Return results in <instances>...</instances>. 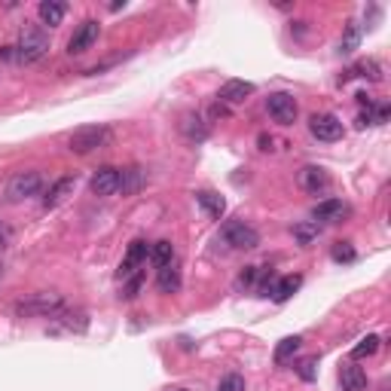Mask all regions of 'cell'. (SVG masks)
<instances>
[{"mask_svg": "<svg viewBox=\"0 0 391 391\" xmlns=\"http://www.w3.org/2000/svg\"><path fill=\"white\" fill-rule=\"evenodd\" d=\"M49 53V34L40 25H25L16 43V58L22 65H37L40 58H46Z\"/></svg>", "mask_w": 391, "mask_h": 391, "instance_id": "obj_1", "label": "cell"}, {"mask_svg": "<svg viewBox=\"0 0 391 391\" xmlns=\"http://www.w3.org/2000/svg\"><path fill=\"white\" fill-rule=\"evenodd\" d=\"M9 235H13V232H9V226H6L4 220H0V251H4L6 245H9Z\"/></svg>", "mask_w": 391, "mask_h": 391, "instance_id": "obj_32", "label": "cell"}, {"mask_svg": "<svg viewBox=\"0 0 391 391\" xmlns=\"http://www.w3.org/2000/svg\"><path fill=\"white\" fill-rule=\"evenodd\" d=\"M309 132H312L318 141L331 144V141H339L346 135V126L339 117H333V113H312V117H309Z\"/></svg>", "mask_w": 391, "mask_h": 391, "instance_id": "obj_7", "label": "cell"}, {"mask_svg": "<svg viewBox=\"0 0 391 391\" xmlns=\"http://www.w3.org/2000/svg\"><path fill=\"white\" fill-rule=\"evenodd\" d=\"M315 367H318V358H306V361L300 364V379L312 382V379H315Z\"/></svg>", "mask_w": 391, "mask_h": 391, "instance_id": "obj_31", "label": "cell"}, {"mask_svg": "<svg viewBox=\"0 0 391 391\" xmlns=\"http://www.w3.org/2000/svg\"><path fill=\"white\" fill-rule=\"evenodd\" d=\"M339 382H343V391H367V373L361 367L348 364V367H343V373H339Z\"/></svg>", "mask_w": 391, "mask_h": 391, "instance_id": "obj_18", "label": "cell"}, {"mask_svg": "<svg viewBox=\"0 0 391 391\" xmlns=\"http://www.w3.org/2000/svg\"><path fill=\"white\" fill-rule=\"evenodd\" d=\"M147 254H150V245L144 242V239L132 242L129 251H126V257H122V263H119V282H129L132 275H138L141 266L147 263Z\"/></svg>", "mask_w": 391, "mask_h": 391, "instance_id": "obj_9", "label": "cell"}, {"mask_svg": "<svg viewBox=\"0 0 391 391\" xmlns=\"http://www.w3.org/2000/svg\"><path fill=\"white\" fill-rule=\"evenodd\" d=\"M260 150H272V138L269 135H260Z\"/></svg>", "mask_w": 391, "mask_h": 391, "instance_id": "obj_33", "label": "cell"}, {"mask_svg": "<svg viewBox=\"0 0 391 391\" xmlns=\"http://www.w3.org/2000/svg\"><path fill=\"white\" fill-rule=\"evenodd\" d=\"M196 202L202 205V211L208 214V218H223V211H226V202L220 199L218 193H211V190H202V193H196Z\"/></svg>", "mask_w": 391, "mask_h": 391, "instance_id": "obj_21", "label": "cell"}, {"mask_svg": "<svg viewBox=\"0 0 391 391\" xmlns=\"http://www.w3.org/2000/svg\"><path fill=\"white\" fill-rule=\"evenodd\" d=\"M254 95V83H245V80H230V83H223L218 98L220 105H242V101H248Z\"/></svg>", "mask_w": 391, "mask_h": 391, "instance_id": "obj_13", "label": "cell"}, {"mask_svg": "<svg viewBox=\"0 0 391 391\" xmlns=\"http://www.w3.org/2000/svg\"><path fill=\"white\" fill-rule=\"evenodd\" d=\"M218 242H223L230 251H254L257 245H260V232L245 220H226L220 226Z\"/></svg>", "mask_w": 391, "mask_h": 391, "instance_id": "obj_2", "label": "cell"}, {"mask_svg": "<svg viewBox=\"0 0 391 391\" xmlns=\"http://www.w3.org/2000/svg\"><path fill=\"white\" fill-rule=\"evenodd\" d=\"M333 260L336 263H352L355 260V248L348 242H336L333 245Z\"/></svg>", "mask_w": 391, "mask_h": 391, "instance_id": "obj_29", "label": "cell"}, {"mask_svg": "<svg viewBox=\"0 0 391 391\" xmlns=\"http://www.w3.org/2000/svg\"><path fill=\"white\" fill-rule=\"evenodd\" d=\"M318 232H321V226H318L315 220H309V223H296L294 226V239L300 242V245H312L318 239Z\"/></svg>", "mask_w": 391, "mask_h": 391, "instance_id": "obj_27", "label": "cell"}, {"mask_svg": "<svg viewBox=\"0 0 391 391\" xmlns=\"http://www.w3.org/2000/svg\"><path fill=\"white\" fill-rule=\"evenodd\" d=\"M37 16H40V22L43 25L55 28V25H61V18L68 16V4L65 0H43V4L37 6Z\"/></svg>", "mask_w": 391, "mask_h": 391, "instance_id": "obj_15", "label": "cell"}, {"mask_svg": "<svg viewBox=\"0 0 391 391\" xmlns=\"http://www.w3.org/2000/svg\"><path fill=\"white\" fill-rule=\"evenodd\" d=\"M218 391H245V379L239 373H230V376H223L220 379V385Z\"/></svg>", "mask_w": 391, "mask_h": 391, "instance_id": "obj_30", "label": "cell"}, {"mask_svg": "<svg viewBox=\"0 0 391 391\" xmlns=\"http://www.w3.org/2000/svg\"><path fill=\"white\" fill-rule=\"evenodd\" d=\"M300 346H303V339H300V336H284L282 343L275 346V355H272V358H275V364H287L296 352H300Z\"/></svg>", "mask_w": 391, "mask_h": 391, "instance_id": "obj_23", "label": "cell"}, {"mask_svg": "<svg viewBox=\"0 0 391 391\" xmlns=\"http://www.w3.org/2000/svg\"><path fill=\"white\" fill-rule=\"evenodd\" d=\"M300 187L306 190V193H312V196H318V193H327V187H331V174H327L321 166H306V168H300Z\"/></svg>", "mask_w": 391, "mask_h": 391, "instance_id": "obj_12", "label": "cell"}, {"mask_svg": "<svg viewBox=\"0 0 391 391\" xmlns=\"http://www.w3.org/2000/svg\"><path fill=\"white\" fill-rule=\"evenodd\" d=\"M74 190H77V181L74 178H58L53 187H49V193L43 196V208H58L68 196H74Z\"/></svg>", "mask_w": 391, "mask_h": 391, "instance_id": "obj_14", "label": "cell"}, {"mask_svg": "<svg viewBox=\"0 0 391 391\" xmlns=\"http://www.w3.org/2000/svg\"><path fill=\"white\" fill-rule=\"evenodd\" d=\"M156 287H159L162 294H178L181 291V269H178V263L156 269Z\"/></svg>", "mask_w": 391, "mask_h": 391, "instance_id": "obj_16", "label": "cell"}, {"mask_svg": "<svg viewBox=\"0 0 391 391\" xmlns=\"http://www.w3.org/2000/svg\"><path fill=\"white\" fill-rule=\"evenodd\" d=\"M181 132L187 135V141H205L208 138V126H205V119L199 113H187V117L181 119Z\"/></svg>", "mask_w": 391, "mask_h": 391, "instance_id": "obj_19", "label": "cell"}, {"mask_svg": "<svg viewBox=\"0 0 391 391\" xmlns=\"http://www.w3.org/2000/svg\"><path fill=\"white\" fill-rule=\"evenodd\" d=\"M144 183H147L144 168H126L122 171V181H119V190H122V196H132V193H138Z\"/></svg>", "mask_w": 391, "mask_h": 391, "instance_id": "obj_22", "label": "cell"}, {"mask_svg": "<svg viewBox=\"0 0 391 391\" xmlns=\"http://www.w3.org/2000/svg\"><path fill=\"white\" fill-rule=\"evenodd\" d=\"M266 110H269V117L279 122V126H294L296 117H300V107H296V98L291 92H272V95L266 98Z\"/></svg>", "mask_w": 391, "mask_h": 391, "instance_id": "obj_6", "label": "cell"}, {"mask_svg": "<svg viewBox=\"0 0 391 391\" xmlns=\"http://www.w3.org/2000/svg\"><path fill=\"white\" fill-rule=\"evenodd\" d=\"M358 43H361V25H358V22H348V28H346L343 40H339V53H343V55L355 53Z\"/></svg>", "mask_w": 391, "mask_h": 391, "instance_id": "obj_26", "label": "cell"}, {"mask_svg": "<svg viewBox=\"0 0 391 391\" xmlns=\"http://www.w3.org/2000/svg\"><path fill=\"white\" fill-rule=\"evenodd\" d=\"M150 263L156 266V269H162V266H171L174 263V245L168 239H159V242H153L150 245Z\"/></svg>", "mask_w": 391, "mask_h": 391, "instance_id": "obj_20", "label": "cell"}, {"mask_svg": "<svg viewBox=\"0 0 391 391\" xmlns=\"http://www.w3.org/2000/svg\"><path fill=\"white\" fill-rule=\"evenodd\" d=\"M348 77H364V80H370V83H379V80H382V68H379V61L370 58V61H361V65H355L343 80H348Z\"/></svg>", "mask_w": 391, "mask_h": 391, "instance_id": "obj_24", "label": "cell"}, {"mask_svg": "<svg viewBox=\"0 0 391 391\" xmlns=\"http://www.w3.org/2000/svg\"><path fill=\"white\" fill-rule=\"evenodd\" d=\"M61 309H65L61 294H34V296H28V300H22V303H16L13 312L18 318H55Z\"/></svg>", "mask_w": 391, "mask_h": 391, "instance_id": "obj_3", "label": "cell"}, {"mask_svg": "<svg viewBox=\"0 0 391 391\" xmlns=\"http://www.w3.org/2000/svg\"><path fill=\"white\" fill-rule=\"evenodd\" d=\"M300 284H303V275H284V279H279L275 287H272V300L275 303H287L296 291H300Z\"/></svg>", "mask_w": 391, "mask_h": 391, "instance_id": "obj_17", "label": "cell"}, {"mask_svg": "<svg viewBox=\"0 0 391 391\" xmlns=\"http://www.w3.org/2000/svg\"><path fill=\"white\" fill-rule=\"evenodd\" d=\"M110 138H113V132L107 126H83L68 138V150L77 153V156H86V153L98 150V147H107Z\"/></svg>", "mask_w": 391, "mask_h": 391, "instance_id": "obj_4", "label": "cell"}, {"mask_svg": "<svg viewBox=\"0 0 391 391\" xmlns=\"http://www.w3.org/2000/svg\"><path fill=\"white\" fill-rule=\"evenodd\" d=\"M98 37H101V25L95 22V18H86V22L80 25L74 34H70V40H68V53H70V55H83V53H89V49L98 43Z\"/></svg>", "mask_w": 391, "mask_h": 391, "instance_id": "obj_8", "label": "cell"}, {"mask_svg": "<svg viewBox=\"0 0 391 391\" xmlns=\"http://www.w3.org/2000/svg\"><path fill=\"white\" fill-rule=\"evenodd\" d=\"M348 218V205L343 199H321L312 208V220L321 226V223H336V220H343Z\"/></svg>", "mask_w": 391, "mask_h": 391, "instance_id": "obj_11", "label": "cell"}, {"mask_svg": "<svg viewBox=\"0 0 391 391\" xmlns=\"http://www.w3.org/2000/svg\"><path fill=\"white\" fill-rule=\"evenodd\" d=\"M40 190H43V178L37 171H18L6 183V202H25L31 196H40Z\"/></svg>", "mask_w": 391, "mask_h": 391, "instance_id": "obj_5", "label": "cell"}, {"mask_svg": "<svg viewBox=\"0 0 391 391\" xmlns=\"http://www.w3.org/2000/svg\"><path fill=\"white\" fill-rule=\"evenodd\" d=\"M122 284H126V287H122V300H135V296H138V291H141V284H144V275L138 272V275H132V279L129 282H122Z\"/></svg>", "mask_w": 391, "mask_h": 391, "instance_id": "obj_28", "label": "cell"}, {"mask_svg": "<svg viewBox=\"0 0 391 391\" xmlns=\"http://www.w3.org/2000/svg\"><path fill=\"white\" fill-rule=\"evenodd\" d=\"M379 346H382V339H379L376 333H367L361 343L352 348V358H355V361H361V358H373L379 352Z\"/></svg>", "mask_w": 391, "mask_h": 391, "instance_id": "obj_25", "label": "cell"}, {"mask_svg": "<svg viewBox=\"0 0 391 391\" xmlns=\"http://www.w3.org/2000/svg\"><path fill=\"white\" fill-rule=\"evenodd\" d=\"M119 181H122V171L119 168H113V166H105V168H98L95 174H92V181H89V190L92 196H113V193H119Z\"/></svg>", "mask_w": 391, "mask_h": 391, "instance_id": "obj_10", "label": "cell"}, {"mask_svg": "<svg viewBox=\"0 0 391 391\" xmlns=\"http://www.w3.org/2000/svg\"><path fill=\"white\" fill-rule=\"evenodd\" d=\"M171 391H187V388H171Z\"/></svg>", "mask_w": 391, "mask_h": 391, "instance_id": "obj_34", "label": "cell"}]
</instances>
